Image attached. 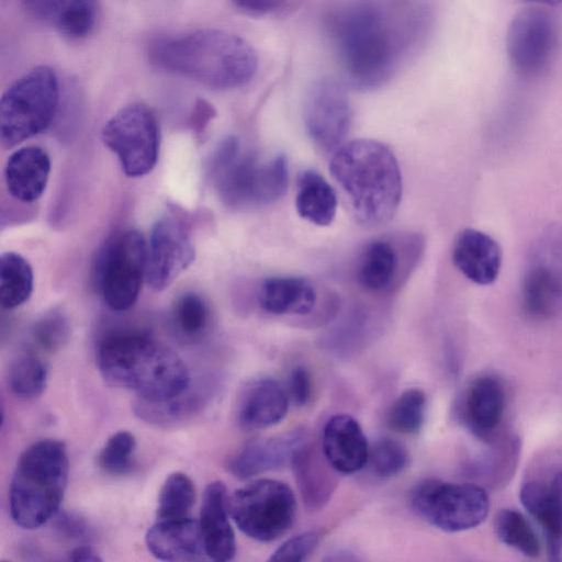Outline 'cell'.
Returning <instances> with one entry per match:
<instances>
[{"label":"cell","mask_w":562,"mask_h":562,"mask_svg":"<svg viewBox=\"0 0 562 562\" xmlns=\"http://www.w3.org/2000/svg\"><path fill=\"white\" fill-rule=\"evenodd\" d=\"M172 322L182 337L198 339L205 334L211 323L209 305L196 293H183L173 303Z\"/></svg>","instance_id":"35"},{"label":"cell","mask_w":562,"mask_h":562,"mask_svg":"<svg viewBox=\"0 0 562 562\" xmlns=\"http://www.w3.org/2000/svg\"><path fill=\"white\" fill-rule=\"evenodd\" d=\"M222 200L229 206L267 205L285 192L288 161L278 155L261 162L254 154H239L236 138L225 139L213 160Z\"/></svg>","instance_id":"6"},{"label":"cell","mask_w":562,"mask_h":562,"mask_svg":"<svg viewBox=\"0 0 562 562\" xmlns=\"http://www.w3.org/2000/svg\"><path fill=\"white\" fill-rule=\"evenodd\" d=\"M333 555L326 558V560H330V561H355V560H359V558L357 555H353L352 553L350 552H341V551H338V552H335V553H331Z\"/></svg>","instance_id":"45"},{"label":"cell","mask_w":562,"mask_h":562,"mask_svg":"<svg viewBox=\"0 0 562 562\" xmlns=\"http://www.w3.org/2000/svg\"><path fill=\"white\" fill-rule=\"evenodd\" d=\"M149 54L166 71L215 89L247 83L258 66L257 54L245 40L216 29L160 38Z\"/></svg>","instance_id":"2"},{"label":"cell","mask_w":562,"mask_h":562,"mask_svg":"<svg viewBox=\"0 0 562 562\" xmlns=\"http://www.w3.org/2000/svg\"><path fill=\"white\" fill-rule=\"evenodd\" d=\"M98 366L106 382L143 398H167L189 387V372L178 353L140 333L106 337L99 347Z\"/></svg>","instance_id":"3"},{"label":"cell","mask_w":562,"mask_h":562,"mask_svg":"<svg viewBox=\"0 0 562 562\" xmlns=\"http://www.w3.org/2000/svg\"><path fill=\"white\" fill-rule=\"evenodd\" d=\"M49 172L50 159L43 148L22 147L9 157L5 165L8 191L18 201L34 202L45 191Z\"/></svg>","instance_id":"28"},{"label":"cell","mask_w":562,"mask_h":562,"mask_svg":"<svg viewBox=\"0 0 562 562\" xmlns=\"http://www.w3.org/2000/svg\"><path fill=\"white\" fill-rule=\"evenodd\" d=\"M290 463L306 508L322 509L338 484V472L325 458L322 447L318 448L306 436L295 447Z\"/></svg>","instance_id":"18"},{"label":"cell","mask_w":562,"mask_h":562,"mask_svg":"<svg viewBox=\"0 0 562 562\" xmlns=\"http://www.w3.org/2000/svg\"><path fill=\"white\" fill-rule=\"evenodd\" d=\"M47 383V368L31 349L21 351L11 362L8 385L18 397L30 400L42 394Z\"/></svg>","instance_id":"32"},{"label":"cell","mask_w":562,"mask_h":562,"mask_svg":"<svg viewBox=\"0 0 562 562\" xmlns=\"http://www.w3.org/2000/svg\"><path fill=\"white\" fill-rule=\"evenodd\" d=\"M33 291V271L21 255L8 251L0 258V299L3 308L25 303Z\"/></svg>","instance_id":"30"},{"label":"cell","mask_w":562,"mask_h":562,"mask_svg":"<svg viewBox=\"0 0 562 562\" xmlns=\"http://www.w3.org/2000/svg\"><path fill=\"white\" fill-rule=\"evenodd\" d=\"M304 123L318 148L324 151L339 148L351 123V106L344 85L330 78L315 81L305 99Z\"/></svg>","instance_id":"15"},{"label":"cell","mask_w":562,"mask_h":562,"mask_svg":"<svg viewBox=\"0 0 562 562\" xmlns=\"http://www.w3.org/2000/svg\"><path fill=\"white\" fill-rule=\"evenodd\" d=\"M286 390L290 398L297 406H305L311 401L313 394V382L307 368L304 366H296L291 370Z\"/></svg>","instance_id":"41"},{"label":"cell","mask_w":562,"mask_h":562,"mask_svg":"<svg viewBox=\"0 0 562 562\" xmlns=\"http://www.w3.org/2000/svg\"><path fill=\"white\" fill-rule=\"evenodd\" d=\"M58 526L68 535L79 537V535L83 533V525L80 520L65 516L59 519Z\"/></svg>","instance_id":"44"},{"label":"cell","mask_w":562,"mask_h":562,"mask_svg":"<svg viewBox=\"0 0 562 562\" xmlns=\"http://www.w3.org/2000/svg\"><path fill=\"white\" fill-rule=\"evenodd\" d=\"M409 503L423 520L447 532L475 528L490 510L488 496L481 486L435 479L415 484Z\"/></svg>","instance_id":"10"},{"label":"cell","mask_w":562,"mask_h":562,"mask_svg":"<svg viewBox=\"0 0 562 562\" xmlns=\"http://www.w3.org/2000/svg\"><path fill=\"white\" fill-rule=\"evenodd\" d=\"M228 510L234 522L247 537L270 542L292 527L296 499L286 483L260 479L236 490L228 497Z\"/></svg>","instance_id":"9"},{"label":"cell","mask_w":562,"mask_h":562,"mask_svg":"<svg viewBox=\"0 0 562 562\" xmlns=\"http://www.w3.org/2000/svg\"><path fill=\"white\" fill-rule=\"evenodd\" d=\"M318 540L319 535L315 531L297 533L277 548L269 561H305L316 549Z\"/></svg>","instance_id":"40"},{"label":"cell","mask_w":562,"mask_h":562,"mask_svg":"<svg viewBox=\"0 0 562 562\" xmlns=\"http://www.w3.org/2000/svg\"><path fill=\"white\" fill-rule=\"evenodd\" d=\"M136 448L134 436L128 431H117L105 442L99 453L100 468L112 475H123L133 468V454Z\"/></svg>","instance_id":"37"},{"label":"cell","mask_w":562,"mask_h":562,"mask_svg":"<svg viewBox=\"0 0 562 562\" xmlns=\"http://www.w3.org/2000/svg\"><path fill=\"white\" fill-rule=\"evenodd\" d=\"M520 294L530 318L548 319L562 312V229H551L533 244Z\"/></svg>","instance_id":"12"},{"label":"cell","mask_w":562,"mask_h":562,"mask_svg":"<svg viewBox=\"0 0 562 562\" xmlns=\"http://www.w3.org/2000/svg\"><path fill=\"white\" fill-rule=\"evenodd\" d=\"M426 395L417 387L401 393L387 412L389 427L403 435L417 434L425 422Z\"/></svg>","instance_id":"36"},{"label":"cell","mask_w":562,"mask_h":562,"mask_svg":"<svg viewBox=\"0 0 562 562\" xmlns=\"http://www.w3.org/2000/svg\"><path fill=\"white\" fill-rule=\"evenodd\" d=\"M189 227L175 213L160 216L151 226L147 244L145 281L155 291L168 288L194 260Z\"/></svg>","instance_id":"14"},{"label":"cell","mask_w":562,"mask_h":562,"mask_svg":"<svg viewBox=\"0 0 562 562\" xmlns=\"http://www.w3.org/2000/svg\"><path fill=\"white\" fill-rule=\"evenodd\" d=\"M419 244L418 239H409L401 255V248L389 238H375L362 249L356 268V280L367 292L384 294L400 284L407 276L408 265L415 259H408L407 251Z\"/></svg>","instance_id":"17"},{"label":"cell","mask_w":562,"mask_h":562,"mask_svg":"<svg viewBox=\"0 0 562 562\" xmlns=\"http://www.w3.org/2000/svg\"><path fill=\"white\" fill-rule=\"evenodd\" d=\"M68 457L63 442L53 439L31 445L20 456L9 488L13 521L35 529L56 515L67 485Z\"/></svg>","instance_id":"5"},{"label":"cell","mask_w":562,"mask_h":562,"mask_svg":"<svg viewBox=\"0 0 562 562\" xmlns=\"http://www.w3.org/2000/svg\"><path fill=\"white\" fill-rule=\"evenodd\" d=\"M102 139L127 177L145 176L157 164L159 125L146 104L131 103L120 109L104 125Z\"/></svg>","instance_id":"11"},{"label":"cell","mask_w":562,"mask_h":562,"mask_svg":"<svg viewBox=\"0 0 562 562\" xmlns=\"http://www.w3.org/2000/svg\"><path fill=\"white\" fill-rule=\"evenodd\" d=\"M201 402L196 395L188 392L160 400L137 397L133 409L142 420L156 425L169 426L184 420L200 407Z\"/></svg>","instance_id":"31"},{"label":"cell","mask_w":562,"mask_h":562,"mask_svg":"<svg viewBox=\"0 0 562 562\" xmlns=\"http://www.w3.org/2000/svg\"><path fill=\"white\" fill-rule=\"evenodd\" d=\"M305 437L304 431H293L251 440L229 459L227 468L240 480L278 469L290 462L295 447Z\"/></svg>","instance_id":"25"},{"label":"cell","mask_w":562,"mask_h":562,"mask_svg":"<svg viewBox=\"0 0 562 562\" xmlns=\"http://www.w3.org/2000/svg\"><path fill=\"white\" fill-rule=\"evenodd\" d=\"M145 540L149 552L162 561L191 562L206 555L200 524L189 517L158 520Z\"/></svg>","instance_id":"23"},{"label":"cell","mask_w":562,"mask_h":562,"mask_svg":"<svg viewBox=\"0 0 562 562\" xmlns=\"http://www.w3.org/2000/svg\"><path fill=\"white\" fill-rule=\"evenodd\" d=\"M333 33L350 86L371 90L390 78L396 48L376 3L359 0L340 10Z\"/></svg>","instance_id":"4"},{"label":"cell","mask_w":562,"mask_h":562,"mask_svg":"<svg viewBox=\"0 0 562 562\" xmlns=\"http://www.w3.org/2000/svg\"><path fill=\"white\" fill-rule=\"evenodd\" d=\"M146 255L147 244L135 229L115 233L98 250L92 281L111 310L122 312L135 304L145 279Z\"/></svg>","instance_id":"8"},{"label":"cell","mask_w":562,"mask_h":562,"mask_svg":"<svg viewBox=\"0 0 562 562\" xmlns=\"http://www.w3.org/2000/svg\"><path fill=\"white\" fill-rule=\"evenodd\" d=\"M558 44L552 15L539 7L519 11L507 32L512 68L522 78H537L550 67Z\"/></svg>","instance_id":"13"},{"label":"cell","mask_w":562,"mask_h":562,"mask_svg":"<svg viewBox=\"0 0 562 562\" xmlns=\"http://www.w3.org/2000/svg\"><path fill=\"white\" fill-rule=\"evenodd\" d=\"M368 463L376 475L391 477L407 467L408 452L400 441L382 438L370 448Z\"/></svg>","instance_id":"38"},{"label":"cell","mask_w":562,"mask_h":562,"mask_svg":"<svg viewBox=\"0 0 562 562\" xmlns=\"http://www.w3.org/2000/svg\"><path fill=\"white\" fill-rule=\"evenodd\" d=\"M321 447L329 464L341 474L360 471L369 460L366 435L348 414H336L326 422Z\"/></svg>","instance_id":"20"},{"label":"cell","mask_w":562,"mask_h":562,"mask_svg":"<svg viewBox=\"0 0 562 562\" xmlns=\"http://www.w3.org/2000/svg\"><path fill=\"white\" fill-rule=\"evenodd\" d=\"M55 71L37 66L15 80L0 101V139L4 148L42 133L52 123L58 105Z\"/></svg>","instance_id":"7"},{"label":"cell","mask_w":562,"mask_h":562,"mask_svg":"<svg viewBox=\"0 0 562 562\" xmlns=\"http://www.w3.org/2000/svg\"><path fill=\"white\" fill-rule=\"evenodd\" d=\"M289 393L279 381L263 376L250 381L240 392L236 419L245 430H258L280 423L289 408Z\"/></svg>","instance_id":"19"},{"label":"cell","mask_w":562,"mask_h":562,"mask_svg":"<svg viewBox=\"0 0 562 562\" xmlns=\"http://www.w3.org/2000/svg\"><path fill=\"white\" fill-rule=\"evenodd\" d=\"M451 258L467 279L480 285L493 283L502 266V250L497 241L475 228H464L457 235Z\"/></svg>","instance_id":"22"},{"label":"cell","mask_w":562,"mask_h":562,"mask_svg":"<svg viewBox=\"0 0 562 562\" xmlns=\"http://www.w3.org/2000/svg\"><path fill=\"white\" fill-rule=\"evenodd\" d=\"M68 559L76 562H97L102 559L89 546H79L69 552Z\"/></svg>","instance_id":"43"},{"label":"cell","mask_w":562,"mask_h":562,"mask_svg":"<svg viewBox=\"0 0 562 562\" xmlns=\"http://www.w3.org/2000/svg\"><path fill=\"white\" fill-rule=\"evenodd\" d=\"M235 8L248 15L268 14L279 8L284 0H231Z\"/></svg>","instance_id":"42"},{"label":"cell","mask_w":562,"mask_h":562,"mask_svg":"<svg viewBox=\"0 0 562 562\" xmlns=\"http://www.w3.org/2000/svg\"><path fill=\"white\" fill-rule=\"evenodd\" d=\"M295 207L305 221L328 226L336 215L337 195L322 175L304 170L297 178Z\"/></svg>","instance_id":"29"},{"label":"cell","mask_w":562,"mask_h":562,"mask_svg":"<svg viewBox=\"0 0 562 562\" xmlns=\"http://www.w3.org/2000/svg\"><path fill=\"white\" fill-rule=\"evenodd\" d=\"M505 390L493 375H483L469 385L462 406L467 427L482 440L492 439L505 409Z\"/></svg>","instance_id":"24"},{"label":"cell","mask_w":562,"mask_h":562,"mask_svg":"<svg viewBox=\"0 0 562 562\" xmlns=\"http://www.w3.org/2000/svg\"><path fill=\"white\" fill-rule=\"evenodd\" d=\"M497 538L504 544L526 557L536 558L541 551L540 540L524 515L515 509H502L494 519Z\"/></svg>","instance_id":"33"},{"label":"cell","mask_w":562,"mask_h":562,"mask_svg":"<svg viewBox=\"0 0 562 562\" xmlns=\"http://www.w3.org/2000/svg\"><path fill=\"white\" fill-rule=\"evenodd\" d=\"M70 326L59 312H49L40 317L31 329V339L35 348L44 352L59 350L68 340Z\"/></svg>","instance_id":"39"},{"label":"cell","mask_w":562,"mask_h":562,"mask_svg":"<svg viewBox=\"0 0 562 562\" xmlns=\"http://www.w3.org/2000/svg\"><path fill=\"white\" fill-rule=\"evenodd\" d=\"M37 20L69 38H82L93 30L99 0H21Z\"/></svg>","instance_id":"27"},{"label":"cell","mask_w":562,"mask_h":562,"mask_svg":"<svg viewBox=\"0 0 562 562\" xmlns=\"http://www.w3.org/2000/svg\"><path fill=\"white\" fill-rule=\"evenodd\" d=\"M329 170L359 225L374 227L394 216L403 186L389 146L370 138L342 144L331 156Z\"/></svg>","instance_id":"1"},{"label":"cell","mask_w":562,"mask_h":562,"mask_svg":"<svg viewBox=\"0 0 562 562\" xmlns=\"http://www.w3.org/2000/svg\"><path fill=\"white\" fill-rule=\"evenodd\" d=\"M524 2L528 3H536V4H542V5H555L562 2V0H521Z\"/></svg>","instance_id":"46"},{"label":"cell","mask_w":562,"mask_h":562,"mask_svg":"<svg viewBox=\"0 0 562 562\" xmlns=\"http://www.w3.org/2000/svg\"><path fill=\"white\" fill-rule=\"evenodd\" d=\"M194 503V486L188 475L181 472L170 474L164 482L157 505V519H179L188 517Z\"/></svg>","instance_id":"34"},{"label":"cell","mask_w":562,"mask_h":562,"mask_svg":"<svg viewBox=\"0 0 562 562\" xmlns=\"http://www.w3.org/2000/svg\"><path fill=\"white\" fill-rule=\"evenodd\" d=\"M228 515L225 485L221 481L209 483L202 496L199 524L206 555L214 561H231L236 554V540Z\"/></svg>","instance_id":"21"},{"label":"cell","mask_w":562,"mask_h":562,"mask_svg":"<svg viewBox=\"0 0 562 562\" xmlns=\"http://www.w3.org/2000/svg\"><path fill=\"white\" fill-rule=\"evenodd\" d=\"M257 297L260 307L269 314L304 316L316 307L318 293L306 278L276 276L261 281Z\"/></svg>","instance_id":"26"},{"label":"cell","mask_w":562,"mask_h":562,"mask_svg":"<svg viewBox=\"0 0 562 562\" xmlns=\"http://www.w3.org/2000/svg\"><path fill=\"white\" fill-rule=\"evenodd\" d=\"M519 497L540 527L550 559L559 561L562 555V461L527 479Z\"/></svg>","instance_id":"16"}]
</instances>
